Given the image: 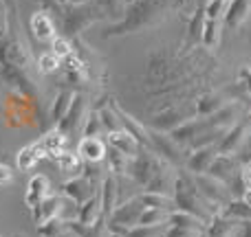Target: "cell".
Listing matches in <instances>:
<instances>
[{"label":"cell","instance_id":"6da1fadb","mask_svg":"<svg viewBox=\"0 0 251 237\" xmlns=\"http://www.w3.org/2000/svg\"><path fill=\"white\" fill-rule=\"evenodd\" d=\"M101 9L95 7L93 2H75V4H62V11L57 18H62V26H64L66 35H77L84 26H88L93 20L101 16Z\"/></svg>","mask_w":251,"mask_h":237},{"label":"cell","instance_id":"7a4b0ae2","mask_svg":"<svg viewBox=\"0 0 251 237\" xmlns=\"http://www.w3.org/2000/svg\"><path fill=\"white\" fill-rule=\"evenodd\" d=\"M86 114H88L86 112V97L75 92L73 104H71V108L66 110V114L62 117V121L55 125V128L71 138L77 132H82V125H84V121H86Z\"/></svg>","mask_w":251,"mask_h":237},{"label":"cell","instance_id":"3957f363","mask_svg":"<svg viewBox=\"0 0 251 237\" xmlns=\"http://www.w3.org/2000/svg\"><path fill=\"white\" fill-rule=\"evenodd\" d=\"M29 31L40 42H51L57 35V26H55V20H53L51 11H47V9L35 11L33 16L29 18Z\"/></svg>","mask_w":251,"mask_h":237},{"label":"cell","instance_id":"277c9868","mask_svg":"<svg viewBox=\"0 0 251 237\" xmlns=\"http://www.w3.org/2000/svg\"><path fill=\"white\" fill-rule=\"evenodd\" d=\"M62 191H64L66 198L73 200L77 207H79V204H84L88 198H93V195L97 194L95 182L88 180L84 173H79V176H75V178H71V180H66L64 185H62Z\"/></svg>","mask_w":251,"mask_h":237},{"label":"cell","instance_id":"5b68a950","mask_svg":"<svg viewBox=\"0 0 251 237\" xmlns=\"http://www.w3.org/2000/svg\"><path fill=\"white\" fill-rule=\"evenodd\" d=\"M143 211V204L139 202V198H132L124 204H117L115 211L108 215V222L110 224H119V226H126V229H134L139 222V215Z\"/></svg>","mask_w":251,"mask_h":237},{"label":"cell","instance_id":"8992f818","mask_svg":"<svg viewBox=\"0 0 251 237\" xmlns=\"http://www.w3.org/2000/svg\"><path fill=\"white\" fill-rule=\"evenodd\" d=\"M77 154L84 163L88 165H97L106 158L108 154V147H106V141H101L100 136H86L79 138L77 143Z\"/></svg>","mask_w":251,"mask_h":237},{"label":"cell","instance_id":"52a82bcc","mask_svg":"<svg viewBox=\"0 0 251 237\" xmlns=\"http://www.w3.org/2000/svg\"><path fill=\"white\" fill-rule=\"evenodd\" d=\"M51 195V185H49V178L44 173H33L26 182V189H25V204L29 209L38 207L44 198Z\"/></svg>","mask_w":251,"mask_h":237},{"label":"cell","instance_id":"ba28073f","mask_svg":"<svg viewBox=\"0 0 251 237\" xmlns=\"http://www.w3.org/2000/svg\"><path fill=\"white\" fill-rule=\"evenodd\" d=\"M42 158H47V150H44L42 141L38 138V141L25 145L16 154V167L20 169V172H31V169H33Z\"/></svg>","mask_w":251,"mask_h":237},{"label":"cell","instance_id":"9c48e42d","mask_svg":"<svg viewBox=\"0 0 251 237\" xmlns=\"http://www.w3.org/2000/svg\"><path fill=\"white\" fill-rule=\"evenodd\" d=\"M106 143L110 145V150L122 151L124 156L132 158L139 154V141L126 129H115V132H106Z\"/></svg>","mask_w":251,"mask_h":237},{"label":"cell","instance_id":"30bf717a","mask_svg":"<svg viewBox=\"0 0 251 237\" xmlns=\"http://www.w3.org/2000/svg\"><path fill=\"white\" fill-rule=\"evenodd\" d=\"M62 195H49V198H44L42 202L38 204V207L31 209V215H33V222L35 226L40 224H47L49 220H53V217H60V209H62Z\"/></svg>","mask_w":251,"mask_h":237},{"label":"cell","instance_id":"8fae6325","mask_svg":"<svg viewBox=\"0 0 251 237\" xmlns=\"http://www.w3.org/2000/svg\"><path fill=\"white\" fill-rule=\"evenodd\" d=\"M62 70H64L66 79L73 84H84L88 82V77H91V68H88V64L82 60L79 55H69L66 60H62Z\"/></svg>","mask_w":251,"mask_h":237},{"label":"cell","instance_id":"7c38bea8","mask_svg":"<svg viewBox=\"0 0 251 237\" xmlns=\"http://www.w3.org/2000/svg\"><path fill=\"white\" fill-rule=\"evenodd\" d=\"M104 211H101V200L100 194H95L93 198H88L84 204H79V213H77V220L82 224H97V222L104 220Z\"/></svg>","mask_w":251,"mask_h":237},{"label":"cell","instance_id":"4fadbf2b","mask_svg":"<svg viewBox=\"0 0 251 237\" xmlns=\"http://www.w3.org/2000/svg\"><path fill=\"white\" fill-rule=\"evenodd\" d=\"M100 200H101V211L108 217L110 213L115 211V207H117V180H115L113 173H108V176L101 180Z\"/></svg>","mask_w":251,"mask_h":237},{"label":"cell","instance_id":"5bb4252c","mask_svg":"<svg viewBox=\"0 0 251 237\" xmlns=\"http://www.w3.org/2000/svg\"><path fill=\"white\" fill-rule=\"evenodd\" d=\"M249 7H251V0H229V4L225 9V24L229 29H238L245 22V18H247Z\"/></svg>","mask_w":251,"mask_h":237},{"label":"cell","instance_id":"9a60e30c","mask_svg":"<svg viewBox=\"0 0 251 237\" xmlns=\"http://www.w3.org/2000/svg\"><path fill=\"white\" fill-rule=\"evenodd\" d=\"M49 158H51L53 163L60 167V172H64V173H79L84 169V160L79 158L77 151L64 150V151H57V154L49 156Z\"/></svg>","mask_w":251,"mask_h":237},{"label":"cell","instance_id":"2e32d148","mask_svg":"<svg viewBox=\"0 0 251 237\" xmlns=\"http://www.w3.org/2000/svg\"><path fill=\"white\" fill-rule=\"evenodd\" d=\"M40 141H42L44 150H47V158L53 154H57V151H64L66 145H69V136H66L64 132H60L57 128L49 129L44 136H40Z\"/></svg>","mask_w":251,"mask_h":237},{"label":"cell","instance_id":"e0dca14e","mask_svg":"<svg viewBox=\"0 0 251 237\" xmlns=\"http://www.w3.org/2000/svg\"><path fill=\"white\" fill-rule=\"evenodd\" d=\"M139 198V202L143 204V207H148V209H163V211H170L172 213L174 211V200H172V195H165V194H154V191H146V194H141V195H137Z\"/></svg>","mask_w":251,"mask_h":237},{"label":"cell","instance_id":"ac0fdd59","mask_svg":"<svg viewBox=\"0 0 251 237\" xmlns=\"http://www.w3.org/2000/svg\"><path fill=\"white\" fill-rule=\"evenodd\" d=\"M73 97H75V92L73 90H60L57 92V97L53 99V106H51V121H53V125H57L62 121V117L66 114V110L71 108V104H73Z\"/></svg>","mask_w":251,"mask_h":237},{"label":"cell","instance_id":"d6986e66","mask_svg":"<svg viewBox=\"0 0 251 237\" xmlns=\"http://www.w3.org/2000/svg\"><path fill=\"white\" fill-rule=\"evenodd\" d=\"M231 231H234V220H229L225 215H214L205 224V237H229Z\"/></svg>","mask_w":251,"mask_h":237},{"label":"cell","instance_id":"ffe728a7","mask_svg":"<svg viewBox=\"0 0 251 237\" xmlns=\"http://www.w3.org/2000/svg\"><path fill=\"white\" fill-rule=\"evenodd\" d=\"M168 220H170V211H163V209H148V207H143L141 215H139L137 226H163Z\"/></svg>","mask_w":251,"mask_h":237},{"label":"cell","instance_id":"44dd1931","mask_svg":"<svg viewBox=\"0 0 251 237\" xmlns=\"http://www.w3.org/2000/svg\"><path fill=\"white\" fill-rule=\"evenodd\" d=\"M60 66H62L60 57H55L51 51L42 53V55L38 57V70L42 75H53L55 70H60Z\"/></svg>","mask_w":251,"mask_h":237},{"label":"cell","instance_id":"7402d4cb","mask_svg":"<svg viewBox=\"0 0 251 237\" xmlns=\"http://www.w3.org/2000/svg\"><path fill=\"white\" fill-rule=\"evenodd\" d=\"M221 20H207L205 18L203 22V42L207 46H216L218 44V38H221Z\"/></svg>","mask_w":251,"mask_h":237},{"label":"cell","instance_id":"603a6c76","mask_svg":"<svg viewBox=\"0 0 251 237\" xmlns=\"http://www.w3.org/2000/svg\"><path fill=\"white\" fill-rule=\"evenodd\" d=\"M106 158H108V167H110V172H115V173H124V172H128V163H130V158H128V156H124L122 151L110 150L108 154H106Z\"/></svg>","mask_w":251,"mask_h":237},{"label":"cell","instance_id":"cb8c5ba5","mask_svg":"<svg viewBox=\"0 0 251 237\" xmlns=\"http://www.w3.org/2000/svg\"><path fill=\"white\" fill-rule=\"evenodd\" d=\"M101 129H104V125H101L100 114H97V112L86 114V121H84V125H82V138H86V136H100Z\"/></svg>","mask_w":251,"mask_h":237},{"label":"cell","instance_id":"d4e9b609","mask_svg":"<svg viewBox=\"0 0 251 237\" xmlns=\"http://www.w3.org/2000/svg\"><path fill=\"white\" fill-rule=\"evenodd\" d=\"M35 229H38L40 237H55L66 229V222L60 220V217H53V220H49L47 224H40V226H35Z\"/></svg>","mask_w":251,"mask_h":237},{"label":"cell","instance_id":"484cf974","mask_svg":"<svg viewBox=\"0 0 251 237\" xmlns=\"http://www.w3.org/2000/svg\"><path fill=\"white\" fill-rule=\"evenodd\" d=\"M51 53L55 57H60V62L62 60H66L69 55H73V46H71V42L66 38H60V35H55V38L51 40Z\"/></svg>","mask_w":251,"mask_h":237},{"label":"cell","instance_id":"4316f807","mask_svg":"<svg viewBox=\"0 0 251 237\" xmlns=\"http://www.w3.org/2000/svg\"><path fill=\"white\" fill-rule=\"evenodd\" d=\"M225 215L229 220H251V207L247 202H234V204H227V211Z\"/></svg>","mask_w":251,"mask_h":237},{"label":"cell","instance_id":"83f0119b","mask_svg":"<svg viewBox=\"0 0 251 237\" xmlns=\"http://www.w3.org/2000/svg\"><path fill=\"white\" fill-rule=\"evenodd\" d=\"M101 119V125H104L106 132H115V129H124L122 128V121H119L117 112H115V108H104L101 112H97Z\"/></svg>","mask_w":251,"mask_h":237},{"label":"cell","instance_id":"f1b7e54d","mask_svg":"<svg viewBox=\"0 0 251 237\" xmlns=\"http://www.w3.org/2000/svg\"><path fill=\"white\" fill-rule=\"evenodd\" d=\"M227 4H229V0H212L205 9V18L207 20H221V16H225Z\"/></svg>","mask_w":251,"mask_h":237},{"label":"cell","instance_id":"f546056e","mask_svg":"<svg viewBox=\"0 0 251 237\" xmlns=\"http://www.w3.org/2000/svg\"><path fill=\"white\" fill-rule=\"evenodd\" d=\"M243 132H245L243 128H236L234 132L229 134V138H225V143H223V150H231L234 145H238V143H240V134H243Z\"/></svg>","mask_w":251,"mask_h":237},{"label":"cell","instance_id":"4dcf8cb0","mask_svg":"<svg viewBox=\"0 0 251 237\" xmlns=\"http://www.w3.org/2000/svg\"><path fill=\"white\" fill-rule=\"evenodd\" d=\"M11 180H13V172H11V167H9V165H4V163H0V187L9 185Z\"/></svg>","mask_w":251,"mask_h":237},{"label":"cell","instance_id":"1f68e13d","mask_svg":"<svg viewBox=\"0 0 251 237\" xmlns=\"http://www.w3.org/2000/svg\"><path fill=\"white\" fill-rule=\"evenodd\" d=\"M243 180H245V185H247L249 189H251V165H249L247 169H245V173H243Z\"/></svg>","mask_w":251,"mask_h":237},{"label":"cell","instance_id":"d6a6232c","mask_svg":"<svg viewBox=\"0 0 251 237\" xmlns=\"http://www.w3.org/2000/svg\"><path fill=\"white\" fill-rule=\"evenodd\" d=\"M2 4L4 7H9V11L11 13H16V0H2Z\"/></svg>","mask_w":251,"mask_h":237},{"label":"cell","instance_id":"836d02e7","mask_svg":"<svg viewBox=\"0 0 251 237\" xmlns=\"http://www.w3.org/2000/svg\"><path fill=\"white\" fill-rule=\"evenodd\" d=\"M55 237H77V235H75V233H73V231H71V229H69V226H66V229H64V231H62V233H60V235H55Z\"/></svg>","mask_w":251,"mask_h":237},{"label":"cell","instance_id":"e575fe53","mask_svg":"<svg viewBox=\"0 0 251 237\" xmlns=\"http://www.w3.org/2000/svg\"><path fill=\"white\" fill-rule=\"evenodd\" d=\"M243 200H245V202H247L249 207H251V189H247V191L243 194Z\"/></svg>","mask_w":251,"mask_h":237}]
</instances>
